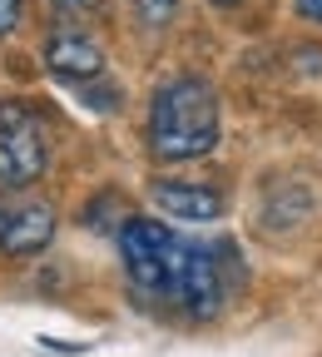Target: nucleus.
I'll list each match as a JSON object with an SVG mask.
<instances>
[{"label": "nucleus", "instance_id": "nucleus-10", "mask_svg": "<svg viewBox=\"0 0 322 357\" xmlns=\"http://www.w3.org/2000/svg\"><path fill=\"white\" fill-rule=\"evenodd\" d=\"M55 6H60V10H95L100 0H55Z\"/></svg>", "mask_w": 322, "mask_h": 357}, {"label": "nucleus", "instance_id": "nucleus-7", "mask_svg": "<svg viewBox=\"0 0 322 357\" xmlns=\"http://www.w3.org/2000/svg\"><path fill=\"white\" fill-rule=\"evenodd\" d=\"M129 10H134V20H139V25L164 30V25L174 20V10H178V0H129Z\"/></svg>", "mask_w": 322, "mask_h": 357}, {"label": "nucleus", "instance_id": "nucleus-9", "mask_svg": "<svg viewBox=\"0 0 322 357\" xmlns=\"http://www.w3.org/2000/svg\"><path fill=\"white\" fill-rule=\"evenodd\" d=\"M298 15L302 20H322V0H298Z\"/></svg>", "mask_w": 322, "mask_h": 357}, {"label": "nucleus", "instance_id": "nucleus-4", "mask_svg": "<svg viewBox=\"0 0 322 357\" xmlns=\"http://www.w3.org/2000/svg\"><path fill=\"white\" fill-rule=\"evenodd\" d=\"M55 238V208L40 199H0V253L6 258H30L50 248Z\"/></svg>", "mask_w": 322, "mask_h": 357}, {"label": "nucleus", "instance_id": "nucleus-5", "mask_svg": "<svg viewBox=\"0 0 322 357\" xmlns=\"http://www.w3.org/2000/svg\"><path fill=\"white\" fill-rule=\"evenodd\" d=\"M45 65H50L60 79H70V84H84V79L105 75V50L79 30H55L45 40Z\"/></svg>", "mask_w": 322, "mask_h": 357}, {"label": "nucleus", "instance_id": "nucleus-8", "mask_svg": "<svg viewBox=\"0 0 322 357\" xmlns=\"http://www.w3.org/2000/svg\"><path fill=\"white\" fill-rule=\"evenodd\" d=\"M15 20H20V0H0V35L15 30Z\"/></svg>", "mask_w": 322, "mask_h": 357}, {"label": "nucleus", "instance_id": "nucleus-11", "mask_svg": "<svg viewBox=\"0 0 322 357\" xmlns=\"http://www.w3.org/2000/svg\"><path fill=\"white\" fill-rule=\"evenodd\" d=\"M208 6H218V10H238V6H248V0H208Z\"/></svg>", "mask_w": 322, "mask_h": 357}, {"label": "nucleus", "instance_id": "nucleus-1", "mask_svg": "<svg viewBox=\"0 0 322 357\" xmlns=\"http://www.w3.org/2000/svg\"><path fill=\"white\" fill-rule=\"evenodd\" d=\"M124 273L144 298L174 303L189 318H213L223 307V268L213 248L178 238L159 218H129L119 229Z\"/></svg>", "mask_w": 322, "mask_h": 357}, {"label": "nucleus", "instance_id": "nucleus-3", "mask_svg": "<svg viewBox=\"0 0 322 357\" xmlns=\"http://www.w3.org/2000/svg\"><path fill=\"white\" fill-rule=\"evenodd\" d=\"M45 124L35 109L6 100L0 105V189H30L45 174Z\"/></svg>", "mask_w": 322, "mask_h": 357}, {"label": "nucleus", "instance_id": "nucleus-2", "mask_svg": "<svg viewBox=\"0 0 322 357\" xmlns=\"http://www.w3.org/2000/svg\"><path fill=\"white\" fill-rule=\"evenodd\" d=\"M218 144V95L199 75H178L154 89L149 105V154L164 164L204 159Z\"/></svg>", "mask_w": 322, "mask_h": 357}, {"label": "nucleus", "instance_id": "nucleus-6", "mask_svg": "<svg viewBox=\"0 0 322 357\" xmlns=\"http://www.w3.org/2000/svg\"><path fill=\"white\" fill-rule=\"evenodd\" d=\"M149 199L169 218H183V223H213L223 213V194L208 189V184H178V178H164V184L149 189Z\"/></svg>", "mask_w": 322, "mask_h": 357}]
</instances>
